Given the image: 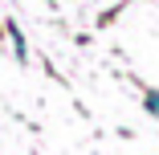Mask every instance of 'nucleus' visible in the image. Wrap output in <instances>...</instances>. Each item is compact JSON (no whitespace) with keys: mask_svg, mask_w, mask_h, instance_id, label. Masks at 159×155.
<instances>
[{"mask_svg":"<svg viewBox=\"0 0 159 155\" xmlns=\"http://www.w3.org/2000/svg\"><path fill=\"white\" fill-rule=\"evenodd\" d=\"M147 110H151V114H159V94H155V90L147 94Z\"/></svg>","mask_w":159,"mask_h":155,"instance_id":"nucleus-1","label":"nucleus"}]
</instances>
